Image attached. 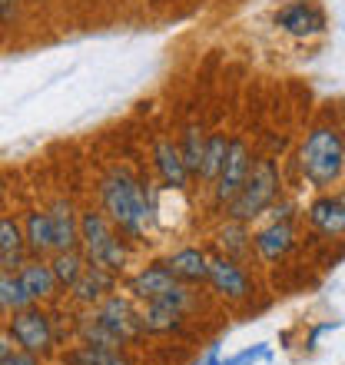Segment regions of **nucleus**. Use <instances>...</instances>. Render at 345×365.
<instances>
[{"instance_id": "1", "label": "nucleus", "mask_w": 345, "mask_h": 365, "mask_svg": "<svg viewBox=\"0 0 345 365\" xmlns=\"http://www.w3.org/2000/svg\"><path fill=\"white\" fill-rule=\"evenodd\" d=\"M80 336L83 346H103V349H123L133 339L143 336V322L140 312L130 306L123 296H106L96 302V309L80 322Z\"/></svg>"}, {"instance_id": "2", "label": "nucleus", "mask_w": 345, "mask_h": 365, "mask_svg": "<svg viewBox=\"0 0 345 365\" xmlns=\"http://www.w3.org/2000/svg\"><path fill=\"white\" fill-rule=\"evenodd\" d=\"M100 200H103V212L106 220L120 226L130 236H140L146 230V220H150V202L143 196V182L136 180L130 170L116 166L103 176L100 182Z\"/></svg>"}, {"instance_id": "3", "label": "nucleus", "mask_w": 345, "mask_h": 365, "mask_svg": "<svg viewBox=\"0 0 345 365\" xmlns=\"http://www.w3.org/2000/svg\"><path fill=\"white\" fill-rule=\"evenodd\" d=\"M299 166L312 186H332L345 166V140L332 126H319L299 150Z\"/></svg>"}, {"instance_id": "4", "label": "nucleus", "mask_w": 345, "mask_h": 365, "mask_svg": "<svg viewBox=\"0 0 345 365\" xmlns=\"http://www.w3.org/2000/svg\"><path fill=\"white\" fill-rule=\"evenodd\" d=\"M80 250H83L86 262L103 266L110 272H120L126 262L123 242L116 240V226L106 220V212H96V210L80 212Z\"/></svg>"}, {"instance_id": "5", "label": "nucleus", "mask_w": 345, "mask_h": 365, "mask_svg": "<svg viewBox=\"0 0 345 365\" xmlns=\"http://www.w3.org/2000/svg\"><path fill=\"white\" fill-rule=\"evenodd\" d=\"M276 192H279L276 166H272V160H259V163L249 166V176H246V182H242L240 196L230 202V216L236 222L256 220L259 212L276 200Z\"/></svg>"}, {"instance_id": "6", "label": "nucleus", "mask_w": 345, "mask_h": 365, "mask_svg": "<svg viewBox=\"0 0 345 365\" xmlns=\"http://www.w3.org/2000/svg\"><path fill=\"white\" fill-rule=\"evenodd\" d=\"M7 336L14 339L24 352L40 356V359L53 349V326H50V316L40 312L37 306H27V309H20V312H14V316H10Z\"/></svg>"}, {"instance_id": "7", "label": "nucleus", "mask_w": 345, "mask_h": 365, "mask_svg": "<svg viewBox=\"0 0 345 365\" xmlns=\"http://www.w3.org/2000/svg\"><path fill=\"white\" fill-rule=\"evenodd\" d=\"M249 146L242 143V140H230V150H226V160H222L220 166V176H216V202L220 206H230L236 196H240L242 182H246V176H249Z\"/></svg>"}, {"instance_id": "8", "label": "nucleus", "mask_w": 345, "mask_h": 365, "mask_svg": "<svg viewBox=\"0 0 345 365\" xmlns=\"http://www.w3.org/2000/svg\"><path fill=\"white\" fill-rule=\"evenodd\" d=\"M206 282H212V289L226 299H246L249 296V276H246L240 262L230 259V256H216V259H210V279H206Z\"/></svg>"}, {"instance_id": "9", "label": "nucleus", "mask_w": 345, "mask_h": 365, "mask_svg": "<svg viewBox=\"0 0 345 365\" xmlns=\"http://www.w3.org/2000/svg\"><path fill=\"white\" fill-rule=\"evenodd\" d=\"M276 24L292 37H312L326 27V14L316 7V4H306V0H296L276 14Z\"/></svg>"}, {"instance_id": "10", "label": "nucleus", "mask_w": 345, "mask_h": 365, "mask_svg": "<svg viewBox=\"0 0 345 365\" xmlns=\"http://www.w3.org/2000/svg\"><path fill=\"white\" fill-rule=\"evenodd\" d=\"M50 226H53V252L77 250L80 246V216L70 200H57L50 206Z\"/></svg>"}, {"instance_id": "11", "label": "nucleus", "mask_w": 345, "mask_h": 365, "mask_svg": "<svg viewBox=\"0 0 345 365\" xmlns=\"http://www.w3.org/2000/svg\"><path fill=\"white\" fill-rule=\"evenodd\" d=\"M166 269L172 272L176 282L182 286H196V282H206L210 279V256L196 246H186V250L172 252L170 259H166Z\"/></svg>"}, {"instance_id": "12", "label": "nucleus", "mask_w": 345, "mask_h": 365, "mask_svg": "<svg viewBox=\"0 0 345 365\" xmlns=\"http://www.w3.org/2000/svg\"><path fill=\"white\" fill-rule=\"evenodd\" d=\"M27 262V242H24V222L14 216H0V269L17 272Z\"/></svg>"}, {"instance_id": "13", "label": "nucleus", "mask_w": 345, "mask_h": 365, "mask_svg": "<svg viewBox=\"0 0 345 365\" xmlns=\"http://www.w3.org/2000/svg\"><path fill=\"white\" fill-rule=\"evenodd\" d=\"M24 242H27L30 259H47L53 252V226L47 210H30L24 220Z\"/></svg>"}, {"instance_id": "14", "label": "nucleus", "mask_w": 345, "mask_h": 365, "mask_svg": "<svg viewBox=\"0 0 345 365\" xmlns=\"http://www.w3.org/2000/svg\"><path fill=\"white\" fill-rule=\"evenodd\" d=\"M17 279H20V286H24V292H27L34 302H43V299L57 296V289H60L53 272H50L47 259H27L17 269Z\"/></svg>"}, {"instance_id": "15", "label": "nucleus", "mask_w": 345, "mask_h": 365, "mask_svg": "<svg viewBox=\"0 0 345 365\" xmlns=\"http://www.w3.org/2000/svg\"><path fill=\"white\" fill-rule=\"evenodd\" d=\"M113 276L116 272L103 269V266H86L83 272H80V279L70 286V292H73V299L77 302H83V306H96V302H103L106 292L113 289Z\"/></svg>"}, {"instance_id": "16", "label": "nucleus", "mask_w": 345, "mask_h": 365, "mask_svg": "<svg viewBox=\"0 0 345 365\" xmlns=\"http://www.w3.org/2000/svg\"><path fill=\"white\" fill-rule=\"evenodd\" d=\"M153 163H156V173L166 186L172 190H182L186 182H190V173H186V163H182L180 156V146L172 143V140H156L153 146Z\"/></svg>"}, {"instance_id": "17", "label": "nucleus", "mask_w": 345, "mask_h": 365, "mask_svg": "<svg viewBox=\"0 0 345 365\" xmlns=\"http://www.w3.org/2000/svg\"><path fill=\"white\" fill-rule=\"evenodd\" d=\"M172 286H176V279L166 269V262L146 266V269H140L130 279V292H133V299H140V302H153V299H160L163 292H170Z\"/></svg>"}, {"instance_id": "18", "label": "nucleus", "mask_w": 345, "mask_h": 365, "mask_svg": "<svg viewBox=\"0 0 345 365\" xmlns=\"http://www.w3.org/2000/svg\"><path fill=\"white\" fill-rule=\"evenodd\" d=\"M309 220L319 232L326 236H345V200L339 196H322V200L309 210Z\"/></svg>"}, {"instance_id": "19", "label": "nucleus", "mask_w": 345, "mask_h": 365, "mask_svg": "<svg viewBox=\"0 0 345 365\" xmlns=\"http://www.w3.org/2000/svg\"><path fill=\"white\" fill-rule=\"evenodd\" d=\"M292 240H296V232H292V226L282 220V222H272V226H266V230L259 232L256 250H259V256H262L266 262H276V259H282V256L292 250Z\"/></svg>"}, {"instance_id": "20", "label": "nucleus", "mask_w": 345, "mask_h": 365, "mask_svg": "<svg viewBox=\"0 0 345 365\" xmlns=\"http://www.w3.org/2000/svg\"><path fill=\"white\" fill-rule=\"evenodd\" d=\"M83 269H86V259H83V252H80V250L53 252V259H50V272H53V279H57L60 289H70V286H73Z\"/></svg>"}, {"instance_id": "21", "label": "nucleus", "mask_w": 345, "mask_h": 365, "mask_svg": "<svg viewBox=\"0 0 345 365\" xmlns=\"http://www.w3.org/2000/svg\"><path fill=\"white\" fill-rule=\"evenodd\" d=\"M34 306V299L24 292V286H20V279L17 272H7V269H0V312H20V309H27Z\"/></svg>"}, {"instance_id": "22", "label": "nucleus", "mask_w": 345, "mask_h": 365, "mask_svg": "<svg viewBox=\"0 0 345 365\" xmlns=\"http://www.w3.org/2000/svg\"><path fill=\"white\" fill-rule=\"evenodd\" d=\"M226 150H230V140L222 133H212L206 136V146H202V163H200V180L202 182H212L220 176V166L226 160Z\"/></svg>"}, {"instance_id": "23", "label": "nucleus", "mask_w": 345, "mask_h": 365, "mask_svg": "<svg viewBox=\"0 0 345 365\" xmlns=\"http://www.w3.org/2000/svg\"><path fill=\"white\" fill-rule=\"evenodd\" d=\"M202 146H206V136H202L200 126H186L182 143H180V156H182V163H186V173H190V176H200Z\"/></svg>"}, {"instance_id": "24", "label": "nucleus", "mask_w": 345, "mask_h": 365, "mask_svg": "<svg viewBox=\"0 0 345 365\" xmlns=\"http://www.w3.org/2000/svg\"><path fill=\"white\" fill-rule=\"evenodd\" d=\"M70 359H77L83 365H133V359L123 356L120 349H103V346H83Z\"/></svg>"}, {"instance_id": "25", "label": "nucleus", "mask_w": 345, "mask_h": 365, "mask_svg": "<svg viewBox=\"0 0 345 365\" xmlns=\"http://www.w3.org/2000/svg\"><path fill=\"white\" fill-rule=\"evenodd\" d=\"M222 246H230V252H242L246 250V230H242V222H232V226H226V230H222Z\"/></svg>"}, {"instance_id": "26", "label": "nucleus", "mask_w": 345, "mask_h": 365, "mask_svg": "<svg viewBox=\"0 0 345 365\" xmlns=\"http://www.w3.org/2000/svg\"><path fill=\"white\" fill-rule=\"evenodd\" d=\"M0 365H40V356H30L24 349H10L7 356L0 359Z\"/></svg>"}, {"instance_id": "27", "label": "nucleus", "mask_w": 345, "mask_h": 365, "mask_svg": "<svg viewBox=\"0 0 345 365\" xmlns=\"http://www.w3.org/2000/svg\"><path fill=\"white\" fill-rule=\"evenodd\" d=\"M20 20V0H0V24L10 27Z\"/></svg>"}, {"instance_id": "28", "label": "nucleus", "mask_w": 345, "mask_h": 365, "mask_svg": "<svg viewBox=\"0 0 345 365\" xmlns=\"http://www.w3.org/2000/svg\"><path fill=\"white\" fill-rule=\"evenodd\" d=\"M10 349H14V339H10V336H4V332H0V359L7 356Z\"/></svg>"}, {"instance_id": "29", "label": "nucleus", "mask_w": 345, "mask_h": 365, "mask_svg": "<svg viewBox=\"0 0 345 365\" xmlns=\"http://www.w3.org/2000/svg\"><path fill=\"white\" fill-rule=\"evenodd\" d=\"M60 365H83V362H77V359H67V362H60Z\"/></svg>"}, {"instance_id": "30", "label": "nucleus", "mask_w": 345, "mask_h": 365, "mask_svg": "<svg viewBox=\"0 0 345 365\" xmlns=\"http://www.w3.org/2000/svg\"><path fill=\"white\" fill-rule=\"evenodd\" d=\"M206 365H220V362H216V359H210V362H206Z\"/></svg>"}]
</instances>
